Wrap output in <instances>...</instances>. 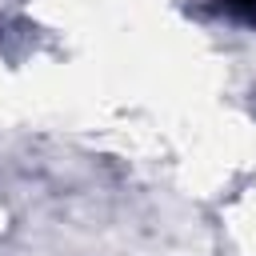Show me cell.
<instances>
[{
	"label": "cell",
	"mask_w": 256,
	"mask_h": 256,
	"mask_svg": "<svg viewBox=\"0 0 256 256\" xmlns=\"http://www.w3.org/2000/svg\"><path fill=\"white\" fill-rule=\"evenodd\" d=\"M216 8L232 20H244V24H256V0H216Z\"/></svg>",
	"instance_id": "cell-1"
}]
</instances>
